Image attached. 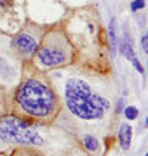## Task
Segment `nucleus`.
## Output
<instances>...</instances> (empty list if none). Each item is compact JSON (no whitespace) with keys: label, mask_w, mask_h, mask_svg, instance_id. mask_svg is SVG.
Here are the masks:
<instances>
[{"label":"nucleus","mask_w":148,"mask_h":156,"mask_svg":"<svg viewBox=\"0 0 148 156\" xmlns=\"http://www.w3.org/2000/svg\"><path fill=\"white\" fill-rule=\"evenodd\" d=\"M17 117L30 122L48 123L60 112V98L46 73L30 68L24 69L21 84L14 90L13 98Z\"/></svg>","instance_id":"1"},{"label":"nucleus","mask_w":148,"mask_h":156,"mask_svg":"<svg viewBox=\"0 0 148 156\" xmlns=\"http://www.w3.org/2000/svg\"><path fill=\"white\" fill-rule=\"evenodd\" d=\"M65 106L68 112L82 122H99L110 112L109 96L93 85L88 77L69 76L65 82Z\"/></svg>","instance_id":"2"},{"label":"nucleus","mask_w":148,"mask_h":156,"mask_svg":"<svg viewBox=\"0 0 148 156\" xmlns=\"http://www.w3.org/2000/svg\"><path fill=\"white\" fill-rule=\"evenodd\" d=\"M76 48L63 29H51L44 33L41 44L32 58V68L40 73H49L72 65L76 60Z\"/></svg>","instance_id":"3"},{"label":"nucleus","mask_w":148,"mask_h":156,"mask_svg":"<svg viewBox=\"0 0 148 156\" xmlns=\"http://www.w3.org/2000/svg\"><path fill=\"white\" fill-rule=\"evenodd\" d=\"M41 131V125L21 118L14 114H3L0 117V144L2 145L41 147L46 142Z\"/></svg>","instance_id":"4"},{"label":"nucleus","mask_w":148,"mask_h":156,"mask_svg":"<svg viewBox=\"0 0 148 156\" xmlns=\"http://www.w3.org/2000/svg\"><path fill=\"white\" fill-rule=\"evenodd\" d=\"M46 30L41 25L29 22L17 32L11 40V49L16 57L24 63H30L38 51Z\"/></svg>","instance_id":"5"},{"label":"nucleus","mask_w":148,"mask_h":156,"mask_svg":"<svg viewBox=\"0 0 148 156\" xmlns=\"http://www.w3.org/2000/svg\"><path fill=\"white\" fill-rule=\"evenodd\" d=\"M117 46H118L120 54H122L125 58H128L129 62H131V60L136 57V52H134V43H132L131 35H129L128 32H123V35L120 36V40L117 41Z\"/></svg>","instance_id":"6"},{"label":"nucleus","mask_w":148,"mask_h":156,"mask_svg":"<svg viewBox=\"0 0 148 156\" xmlns=\"http://www.w3.org/2000/svg\"><path fill=\"white\" fill-rule=\"evenodd\" d=\"M131 139H132V128L128 123H120L118 126V144L122 150H128L131 147Z\"/></svg>","instance_id":"7"},{"label":"nucleus","mask_w":148,"mask_h":156,"mask_svg":"<svg viewBox=\"0 0 148 156\" xmlns=\"http://www.w3.org/2000/svg\"><path fill=\"white\" fill-rule=\"evenodd\" d=\"M107 40H109V46H110V51L115 52L117 49V19L112 17L110 19V24H109V29H107Z\"/></svg>","instance_id":"8"},{"label":"nucleus","mask_w":148,"mask_h":156,"mask_svg":"<svg viewBox=\"0 0 148 156\" xmlns=\"http://www.w3.org/2000/svg\"><path fill=\"white\" fill-rule=\"evenodd\" d=\"M82 144H84L85 150L90 151V153H96V151L99 150V140L96 139L95 136H90V134L84 136V139H82Z\"/></svg>","instance_id":"9"},{"label":"nucleus","mask_w":148,"mask_h":156,"mask_svg":"<svg viewBox=\"0 0 148 156\" xmlns=\"http://www.w3.org/2000/svg\"><path fill=\"white\" fill-rule=\"evenodd\" d=\"M11 156H44V154L33 150L32 147H17V148L11 153Z\"/></svg>","instance_id":"10"},{"label":"nucleus","mask_w":148,"mask_h":156,"mask_svg":"<svg viewBox=\"0 0 148 156\" xmlns=\"http://www.w3.org/2000/svg\"><path fill=\"white\" fill-rule=\"evenodd\" d=\"M123 112H125V117L128 118V120H136V118L139 117V109L136 106H128L123 109Z\"/></svg>","instance_id":"11"},{"label":"nucleus","mask_w":148,"mask_h":156,"mask_svg":"<svg viewBox=\"0 0 148 156\" xmlns=\"http://www.w3.org/2000/svg\"><path fill=\"white\" fill-rule=\"evenodd\" d=\"M142 8H145V0H134V2L131 3V10L132 11L142 10Z\"/></svg>","instance_id":"12"},{"label":"nucleus","mask_w":148,"mask_h":156,"mask_svg":"<svg viewBox=\"0 0 148 156\" xmlns=\"http://www.w3.org/2000/svg\"><path fill=\"white\" fill-rule=\"evenodd\" d=\"M131 63H132V66H134V68H136V69H137L139 73H140V74H143V71H145V69H143L142 63L139 62V58H137V57H134V58L131 60Z\"/></svg>","instance_id":"13"},{"label":"nucleus","mask_w":148,"mask_h":156,"mask_svg":"<svg viewBox=\"0 0 148 156\" xmlns=\"http://www.w3.org/2000/svg\"><path fill=\"white\" fill-rule=\"evenodd\" d=\"M140 44H142V49H143V52L146 54L148 52V35L145 33L143 36H142V40H140Z\"/></svg>","instance_id":"14"},{"label":"nucleus","mask_w":148,"mask_h":156,"mask_svg":"<svg viewBox=\"0 0 148 156\" xmlns=\"http://www.w3.org/2000/svg\"><path fill=\"white\" fill-rule=\"evenodd\" d=\"M3 109H5V99H3V93H2V88H0V117L3 115Z\"/></svg>","instance_id":"15"},{"label":"nucleus","mask_w":148,"mask_h":156,"mask_svg":"<svg viewBox=\"0 0 148 156\" xmlns=\"http://www.w3.org/2000/svg\"><path fill=\"white\" fill-rule=\"evenodd\" d=\"M123 104H125V99H123V98L117 101V112H118V114H120V112H122V111H123V107H125Z\"/></svg>","instance_id":"16"}]
</instances>
